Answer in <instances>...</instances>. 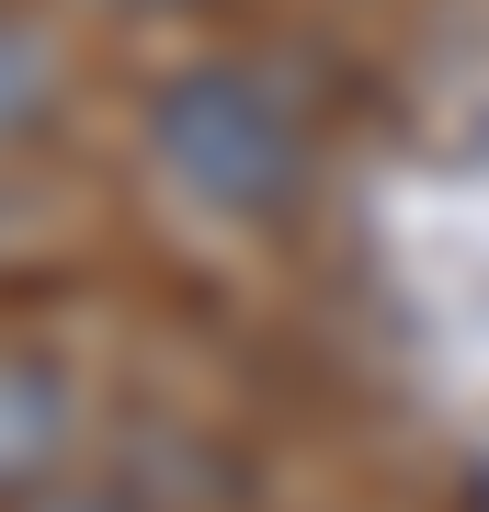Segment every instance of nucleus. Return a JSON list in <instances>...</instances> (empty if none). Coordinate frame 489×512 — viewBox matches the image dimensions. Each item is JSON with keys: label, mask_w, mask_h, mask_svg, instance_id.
<instances>
[{"label": "nucleus", "mask_w": 489, "mask_h": 512, "mask_svg": "<svg viewBox=\"0 0 489 512\" xmlns=\"http://www.w3.org/2000/svg\"><path fill=\"white\" fill-rule=\"evenodd\" d=\"M57 456H69V399H57V376L23 365V353H0V501L46 490Z\"/></svg>", "instance_id": "2"}, {"label": "nucleus", "mask_w": 489, "mask_h": 512, "mask_svg": "<svg viewBox=\"0 0 489 512\" xmlns=\"http://www.w3.org/2000/svg\"><path fill=\"white\" fill-rule=\"evenodd\" d=\"M46 103H57V46L35 35V23L0 12V137H23Z\"/></svg>", "instance_id": "3"}, {"label": "nucleus", "mask_w": 489, "mask_h": 512, "mask_svg": "<svg viewBox=\"0 0 489 512\" xmlns=\"http://www.w3.org/2000/svg\"><path fill=\"white\" fill-rule=\"evenodd\" d=\"M114 12H160V0H114Z\"/></svg>", "instance_id": "4"}, {"label": "nucleus", "mask_w": 489, "mask_h": 512, "mask_svg": "<svg viewBox=\"0 0 489 512\" xmlns=\"http://www.w3.org/2000/svg\"><path fill=\"white\" fill-rule=\"evenodd\" d=\"M148 160H160L194 205H217V217H273V205L308 183V137H296V114L273 103L251 69L160 80V103H148Z\"/></svg>", "instance_id": "1"}]
</instances>
